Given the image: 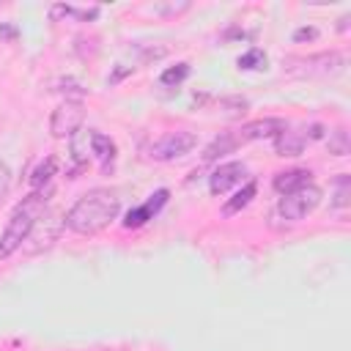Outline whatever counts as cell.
<instances>
[{
	"instance_id": "1",
	"label": "cell",
	"mask_w": 351,
	"mask_h": 351,
	"mask_svg": "<svg viewBox=\"0 0 351 351\" xmlns=\"http://www.w3.org/2000/svg\"><path fill=\"white\" fill-rule=\"evenodd\" d=\"M121 211V197L112 189H90L85 195L77 197V203L66 211L63 225L71 233L80 236H93L99 230H104Z\"/></svg>"
},
{
	"instance_id": "3",
	"label": "cell",
	"mask_w": 351,
	"mask_h": 351,
	"mask_svg": "<svg viewBox=\"0 0 351 351\" xmlns=\"http://www.w3.org/2000/svg\"><path fill=\"white\" fill-rule=\"evenodd\" d=\"M82 121H85V104L77 101V99H66L60 101L55 110H52V118H49V134L55 140H63V137H71L82 129Z\"/></svg>"
},
{
	"instance_id": "9",
	"label": "cell",
	"mask_w": 351,
	"mask_h": 351,
	"mask_svg": "<svg viewBox=\"0 0 351 351\" xmlns=\"http://www.w3.org/2000/svg\"><path fill=\"white\" fill-rule=\"evenodd\" d=\"M167 197H170V192L167 189H156L143 206H137V208H132V211H126V217H123V228H143L148 219H154L156 214H159V208L167 203Z\"/></svg>"
},
{
	"instance_id": "15",
	"label": "cell",
	"mask_w": 351,
	"mask_h": 351,
	"mask_svg": "<svg viewBox=\"0 0 351 351\" xmlns=\"http://www.w3.org/2000/svg\"><path fill=\"white\" fill-rule=\"evenodd\" d=\"M52 19H58V16H77V19H82V22H88V19H96L99 16V8H74V5H52Z\"/></svg>"
},
{
	"instance_id": "24",
	"label": "cell",
	"mask_w": 351,
	"mask_h": 351,
	"mask_svg": "<svg viewBox=\"0 0 351 351\" xmlns=\"http://www.w3.org/2000/svg\"><path fill=\"white\" fill-rule=\"evenodd\" d=\"M348 27V14L346 16H340V25H337V30H346Z\"/></svg>"
},
{
	"instance_id": "20",
	"label": "cell",
	"mask_w": 351,
	"mask_h": 351,
	"mask_svg": "<svg viewBox=\"0 0 351 351\" xmlns=\"http://www.w3.org/2000/svg\"><path fill=\"white\" fill-rule=\"evenodd\" d=\"M348 192H351V181H348V176L343 173V176L337 178V189H335L332 206H335V208H346V206H348Z\"/></svg>"
},
{
	"instance_id": "4",
	"label": "cell",
	"mask_w": 351,
	"mask_h": 351,
	"mask_svg": "<svg viewBox=\"0 0 351 351\" xmlns=\"http://www.w3.org/2000/svg\"><path fill=\"white\" fill-rule=\"evenodd\" d=\"M291 71L299 77H335L346 66V55L340 52H321V55H307V58H293Z\"/></svg>"
},
{
	"instance_id": "18",
	"label": "cell",
	"mask_w": 351,
	"mask_h": 351,
	"mask_svg": "<svg viewBox=\"0 0 351 351\" xmlns=\"http://www.w3.org/2000/svg\"><path fill=\"white\" fill-rule=\"evenodd\" d=\"M329 151H332L335 156H346V154H348V132H346V129L329 132Z\"/></svg>"
},
{
	"instance_id": "17",
	"label": "cell",
	"mask_w": 351,
	"mask_h": 351,
	"mask_svg": "<svg viewBox=\"0 0 351 351\" xmlns=\"http://www.w3.org/2000/svg\"><path fill=\"white\" fill-rule=\"evenodd\" d=\"M55 167H58V162H55V159L49 156L47 162H41V165H38V167L33 170V178H30V184H33L36 189H41V186H44V184H47V181L52 178V173H55Z\"/></svg>"
},
{
	"instance_id": "22",
	"label": "cell",
	"mask_w": 351,
	"mask_h": 351,
	"mask_svg": "<svg viewBox=\"0 0 351 351\" xmlns=\"http://www.w3.org/2000/svg\"><path fill=\"white\" fill-rule=\"evenodd\" d=\"M315 36H318L315 27H299V30L293 33V41H304V38H315Z\"/></svg>"
},
{
	"instance_id": "23",
	"label": "cell",
	"mask_w": 351,
	"mask_h": 351,
	"mask_svg": "<svg viewBox=\"0 0 351 351\" xmlns=\"http://www.w3.org/2000/svg\"><path fill=\"white\" fill-rule=\"evenodd\" d=\"M189 8V3H178V5H159L156 11H162V14H178V11H186Z\"/></svg>"
},
{
	"instance_id": "6",
	"label": "cell",
	"mask_w": 351,
	"mask_h": 351,
	"mask_svg": "<svg viewBox=\"0 0 351 351\" xmlns=\"http://www.w3.org/2000/svg\"><path fill=\"white\" fill-rule=\"evenodd\" d=\"M318 203H321V189H318L315 184H307V186H302V189H296V192H291V195H282L280 203H277V211H280L282 219L299 222V219H304Z\"/></svg>"
},
{
	"instance_id": "21",
	"label": "cell",
	"mask_w": 351,
	"mask_h": 351,
	"mask_svg": "<svg viewBox=\"0 0 351 351\" xmlns=\"http://www.w3.org/2000/svg\"><path fill=\"white\" fill-rule=\"evenodd\" d=\"M8 186H11V170H8L5 162H0V203L8 195Z\"/></svg>"
},
{
	"instance_id": "10",
	"label": "cell",
	"mask_w": 351,
	"mask_h": 351,
	"mask_svg": "<svg viewBox=\"0 0 351 351\" xmlns=\"http://www.w3.org/2000/svg\"><path fill=\"white\" fill-rule=\"evenodd\" d=\"M288 123L280 121V118H263V121H252V123H244L241 129H236V140L239 145L250 143V140H261V137H277Z\"/></svg>"
},
{
	"instance_id": "12",
	"label": "cell",
	"mask_w": 351,
	"mask_h": 351,
	"mask_svg": "<svg viewBox=\"0 0 351 351\" xmlns=\"http://www.w3.org/2000/svg\"><path fill=\"white\" fill-rule=\"evenodd\" d=\"M90 151L96 154V159L101 162L104 170L112 167V162H115V143H112L107 134H101V132H90Z\"/></svg>"
},
{
	"instance_id": "14",
	"label": "cell",
	"mask_w": 351,
	"mask_h": 351,
	"mask_svg": "<svg viewBox=\"0 0 351 351\" xmlns=\"http://www.w3.org/2000/svg\"><path fill=\"white\" fill-rule=\"evenodd\" d=\"M236 148H239L236 134H233V132H222V134H219V137H214V143L206 148L203 159H206V162H211V159H217V156H222V154H230V151H236Z\"/></svg>"
},
{
	"instance_id": "7",
	"label": "cell",
	"mask_w": 351,
	"mask_h": 351,
	"mask_svg": "<svg viewBox=\"0 0 351 351\" xmlns=\"http://www.w3.org/2000/svg\"><path fill=\"white\" fill-rule=\"evenodd\" d=\"M324 134V126H318V123H313L310 129H282L277 137H274V151L280 154V156H299L302 151H304V145L310 143V140H318Z\"/></svg>"
},
{
	"instance_id": "19",
	"label": "cell",
	"mask_w": 351,
	"mask_h": 351,
	"mask_svg": "<svg viewBox=\"0 0 351 351\" xmlns=\"http://www.w3.org/2000/svg\"><path fill=\"white\" fill-rule=\"evenodd\" d=\"M263 66H266V55L258 47H252L250 52L239 58V69H263Z\"/></svg>"
},
{
	"instance_id": "11",
	"label": "cell",
	"mask_w": 351,
	"mask_h": 351,
	"mask_svg": "<svg viewBox=\"0 0 351 351\" xmlns=\"http://www.w3.org/2000/svg\"><path fill=\"white\" fill-rule=\"evenodd\" d=\"M307 184H313V173L307 167H293V170H282V173L274 176V189L280 195H291V192H296Z\"/></svg>"
},
{
	"instance_id": "2",
	"label": "cell",
	"mask_w": 351,
	"mask_h": 351,
	"mask_svg": "<svg viewBox=\"0 0 351 351\" xmlns=\"http://www.w3.org/2000/svg\"><path fill=\"white\" fill-rule=\"evenodd\" d=\"M44 208H47V197H44L41 189H36V192H30V195L11 211L8 225H5V230H3V236H0V261L8 258V255H14V252L30 239L36 222L44 217Z\"/></svg>"
},
{
	"instance_id": "5",
	"label": "cell",
	"mask_w": 351,
	"mask_h": 351,
	"mask_svg": "<svg viewBox=\"0 0 351 351\" xmlns=\"http://www.w3.org/2000/svg\"><path fill=\"white\" fill-rule=\"evenodd\" d=\"M195 145H197V134L195 132H186V129H178V132H167L165 137H159L148 148V156L156 159V162H170V159L186 156Z\"/></svg>"
},
{
	"instance_id": "13",
	"label": "cell",
	"mask_w": 351,
	"mask_h": 351,
	"mask_svg": "<svg viewBox=\"0 0 351 351\" xmlns=\"http://www.w3.org/2000/svg\"><path fill=\"white\" fill-rule=\"evenodd\" d=\"M255 192H258V184L255 181H247L225 206H222V214L225 217H230V214H236V211H241V208H247L250 203H252V197H255Z\"/></svg>"
},
{
	"instance_id": "8",
	"label": "cell",
	"mask_w": 351,
	"mask_h": 351,
	"mask_svg": "<svg viewBox=\"0 0 351 351\" xmlns=\"http://www.w3.org/2000/svg\"><path fill=\"white\" fill-rule=\"evenodd\" d=\"M244 176H247V167L241 162H225L208 176V189H211V195H225L230 186L241 184Z\"/></svg>"
},
{
	"instance_id": "16",
	"label": "cell",
	"mask_w": 351,
	"mask_h": 351,
	"mask_svg": "<svg viewBox=\"0 0 351 351\" xmlns=\"http://www.w3.org/2000/svg\"><path fill=\"white\" fill-rule=\"evenodd\" d=\"M189 63H176V66H170V69H165L162 71V77H159V82L162 85H181L186 77H189Z\"/></svg>"
}]
</instances>
